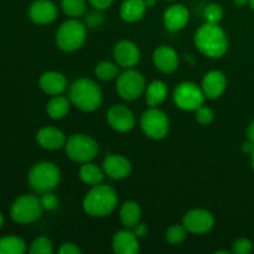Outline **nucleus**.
Segmentation results:
<instances>
[{
    "label": "nucleus",
    "instance_id": "9b49d317",
    "mask_svg": "<svg viewBox=\"0 0 254 254\" xmlns=\"http://www.w3.org/2000/svg\"><path fill=\"white\" fill-rule=\"evenodd\" d=\"M183 225L185 226L188 232L193 233V235H203L212 230L215 225V218L212 213L208 212L207 210L196 208L184 216Z\"/></svg>",
    "mask_w": 254,
    "mask_h": 254
},
{
    "label": "nucleus",
    "instance_id": "f8f14e48",
    "mask_svg": "<svg viewBox=\"0 0 254 254\" xmlns=\"http://www.w3.org/2000/svg\"><path fill=\"white\" fill-rule=\"evenodd\" d=\"M107 121L114 130L121 133L130 131L135 126V117L133 112L122 104H116L109 108L107 113Z\"/></svg>",
    "mask_w": 254,
    "mask_h": 254
},
{
    "label": "nucleus",
    "instance_id": "c85d7f7f",
    "mask_svg": "<svg viewBox=\"0 0 254 254\" xmlns=\"http://www.w3.org/2000/svg\"><path fill=\"white\" fill-rule=\"evenodd\" d=\"M61 6L64 14L71 17H79L86 12L84 0H62Z\"/></svg>",
    "mask_w": 254,
    "mask_h": 254
},
{
    "label": "nucleus",
    "instance_id": "ddd939ff",
    "mask_svg": "<svg viewBox=\"0 0 254 254\" xmlns=\"http://www.w3.org/2000/svg\"><path fill=\"white\" fill-rule=\"evenodd\" d=\"M113 56L118 66L123 68H133L140 60V51L135 44L124 40L116 45Z\"/></svg>",
    "mask_w": 254,
    "mask_h": 254
},
{
    "label": "nucleus",
    "instance_id": "5701e85b",
    "mask_svg": "<svg viewBox=\"0 0 254 254\" xmlns=\"http://www.w3.org/2000/svg\"><path fill=\"white\" fill-rule=\"evenodd\" d=\"M122 225L126 228H134L139 225V221L141 217V208L138 202L135 201H127L122 206L121 212H119Z\"/></svg>",
    "mask_w": 254,
    "mask_h": 254
},
{
    "label": "nucleus",
    "instance_id": "7ed1b4c3",
    "mask_svg": "<svg viewBox=\"0 0 254 254\" xmlns=\"http://www.w3.org/2000/svg\"><path fill=\"white\" fill-rule=\"evenodd\" d=\"M68 98L81 111L94 112L102 103V91L92 79L78 78L69 86Z\"/></svg>",
    "mask_w": 254,
    "mask_h": 254
},
{
    "label": "nucleus",
    "instance_id": "4c0bfd02",
    "mask_svg": "<svg viewBox=\"0 0 254 254\" xmlns=\"http://www.w3.org/2000/svg\"><path fill=\"white\" fill-rule=\"evenodd\" d=\"M88 1L96 10H104L111 6L113 0H88Z\"/></svg>",
    "mask_w": 254,
    "mask_h": 254
},
{
    "label": "nucleus",
    "instance_id": "1a4fd4ad",
    "mask_svg": "<svg viewBox=\"0 0 254 254\" xmlns=\"http://www.w3.org/2000/svg\"><path fill=\"white\" fill-rule=\"evenodd\" d=\"M205 94L197 84L192 82H183L174 91V102L183 111H197L205 102Z\"/></svg>",
    "mask_w": 254,
    "mask_h": 254
},
{
    "label": "nucleus",
    "instance_id": "0eeeda50",
    "mask_svg": "<svg viewBox=\"0 0 254 254\" xmlns=\"http://www.w3.org/2000/svg\"><path fill=\"white\" fill-rule=\"evenodd\" d=\"M42 212V205L39 197L34 195H22L14 201L10 208V216L17 223L35 222Z\"/></svg>",
    "mask_w": 254,
    "mask_h": 254
},
{
    "label": "nucleus",
    "instance_id": "f3484780",
    "mask_svg": "<svg viewBox=\"0 0 254 254\" xmlns=\"http://www.w3.org/2000/svg\"><path fill=\"white\" fill-rule=\"evenodd\" d=\"M153 61L156 68L163 73H173L179 67L178 52L170 46H160L154 51Z\"/></svg>",
    "mask_w": 254,
    "mask_h": 254
},
{
    "label": "nucleus",
    "instance_id": "473e14b6",
    "mask_svg": "<svg viewBox=\"0 0 254 254\" xmlns=\"http://www.w3.org/2000/svg\"><path fill=\"white\" fill-rule=\"evenodd\" d=\"M213 118H215V114H213V111L210 107L201 106L200 108L196 111V121H197L201 126H208V124L212 123Z\"/></svg>",
    "mask_w": 254,
    "mask_h": 254
},
{
    "label": "nucleus",
    "instance_id": "ea45409f",
    "mask_svg": "<svg viewBox=\"0 0 254 254\" xmlns=\"http://www.w3.org/2000/svg\"><path fill=\"white\" fill-rule=\"evenodd\" d=\"M242 149H243V151H245V153L252 154L253 151H254V143H252V141L250 140V141H248V143L243 144Z\"/></svg>",
    "mask_w": 254,
    "mask_h": 254
},
{
    "label": "nucleus",
    "instance_id": "6e6552de",
    "mask_svg": "<svg viewBox=\"0 0 254 254\" xmlns=\"http://www.w3.org/2000/svg\"><path fill=\"white\" fill-rule=\"evenodd\" d=\"M140 126L144 134L154 140L165 138L170 128L168 116L155 107H151L150 109L144 112L140 119Z\"/></svg>",
    "mask_w": 254,
    "mask_h": 254
},
{
    "label": "nucleus",
    "instance_id": "cd10ccee",
    "mask_svg": "<svg viewBox=\"0 0 254 254\" xmlns=\"http://www.w3.org/2000/svg\"><path fill=\"white\" fill-rule=\"evenodd\" d=\"M94 73L102 81H112L116 77H118L119 68L113 62L103 61L97 64L96 68H94Z\"/></svg>",
    "mask_w": 254,
    "mask_h": 254
},
{
    "label": "nucleus",
    "instance_id": "a211bd4d",
    "mask_svg": "<svg viewBox=\"0 0 254 254\" xmlns=\"http://www.w3.org/2000/svg\"><path fill=\"white\" fill-rule=\"evenodd\" d=\"M190 12L184 5H171L164 12V25L169 31H180L188 25Z\"/></svg>",
    "mask_w": 254,
    "mask_h": 254
},
{
    "label": "nucleus",
    "instance_id": "72a5a7b5",
    "mask_svg": "<svg viewBox=\"0 0 254 254\" xmlns=\"http://www.w3.org/2000/svg\"><path fill=\"white\" fill-rule=\"evenodd\" d=\"M253 243L247 238H240L233 243L232 252L236 254H248L252 252Z\"/></svg>",
    "mask_w": 254,
    "mask_h": 254
},
{
    "label": "nucleus",
    "instance_id": "de8ad7c7",
    "mask_svg": "<svg viewBox=\"0 0 254 254\" xmlns=\"http://www.w3.org/2000/svg\"><path fill=\"white\" fill-rule=\"evenodd\" d=\"M250 5H251V7L254 10V0H250Z\"/></svg>",
    "mask_w": 254,
    "mask_h": 254
},
{
    "label": "nucleus",
    "instance_id": "bb28decb",
    "mask_svg": "<svg viewBox=\"0 0 254 254\" xmlns=\"http://www.w3.org/2000/svg\"><path fill=\"white\" fill-rule=\"evenodd\" d=\"M26 251L24 240L14 236L0 238V254H22Z\"/></svg>",
    "mask_w": 254,
    "mask_h": 254
},
{
    "label": "nucleus",
    "instance_id": "2eb2a0df",
    "mask_svg": "<svg viewBox=\"0 0 254 254\" xmlns=\"http://www.w3.org/2000/svg\"><path fill=\"white\" fill-rule=\"evenodd\" d=\"M227 87V79L226 76L221 71L213 69L207 72L202 79L201 89L207 99H217L220 98L226 91Z\"/></svg>",
    "mask_w": 254,
    "mask_h": 254
},
{
    "label": "nucleus",
    "instance_id": "6ab92c4d",
    "mask_svg": "<svg viewBox=\"0 0 254 254\" xmlns=\"http://www.w3.org/2000/svg\"><path fill=\"white\" fill-rule=\"evenodd\" d=\"M36 140L40 146L47 150H57L64 148L67 139L60 129L54 127H45L41 128L36 134Z\"/></svg>",
    "mask_w": 254,
    "mask_h": 254
},
{
    "label": "nucleus",
    "instance_id": "dca6fc26",
    "mask_svg": "<svg viewBox=\"0 0 254 254\" xmlns=\"http://www.w3.org/2000/svg\"><path fill=\"white\" fill-rule=\"evenodd\" d=\"M29 16L37 25L51 24L57 16V7L50 0H36L30 6Z\"/></svg>",
    "mask_w": 254,
    "mask_h": 254
},
{
    "label": "nucleus",
    "instance_id": "09e8293b",
    "mask_svg": "<svg viewBox=\"0 0 254 254\" xmlns=\"http://www.w3.org/2000/svg\"><path fill=\"white\" fill-rule=\"evenodd\" d=\"M168 1H174V0H168Z\"/></svg>",
    "mask_w": 254,
    "mask_h": 254
},
{
    "label": "nucleus",
    "instance_id": "393cba45",
    "mask_svg": "<svg viewBox=\"0 0 254 254\" xmlns=\"http://www.w3.org/2000/svg\"><path fill=\"white\" fill-rule=\"evenodd\" d=\"M104 175H106L104 171L94 164H91V161L84 163L79 169V179L82 183L89 186H96L103 183Z\"/></svg>",
    "mask_w": 254,
    "mask_h": 254
},
{
    "label": "nucleus",
    "instance_id": "a18cd8bd",
    "mask_svg": "<svg viewBox=\"0 0 254 254\" xmlns=\"http://www.w3.org/2000/svg\"><path fill=\"white\" fill-rule=\"evenodd\" d=\"M251 158H252V168H253V171H254V151L252 154H251Z\"/></svg>",
    "mask_w": 254,
    "mask_h": 254
},
{
    "label": "nucleus",
    "instance_id": "9d476101",
    "mask_svg": "<svg viewBox=\"0 0 254 254\" xmlns=\"http://www.w3.org/2000/svg\"><path fill=\"white\" fill-rule=\"evenodd\" d=\"M145 78L143 74L131 68H127L117 79V92L126 101H134L143 94Z\"/></svg>",
    "mask_w": 254,
    "mask_h": 254
},
{
    "label": "nucleus",
    "instance_id": "7c9ffc66",
    "mask_svg": "<svg viewBox=\"0 0 254 254\" xmlns=\"http://www.w3.org/2000/svg\"><path fill=\"white\" fill-rule=\"evenodd\" d=\"M203 17L208 24H220L223 17V9L220 4H208L203 10Z\"/></svg>",
    "mask_w": 254,
    "mask_h": 254
},
{
    "label": "nucleus",
    "instance_id": "4468645a",
    "mask_svg": "<svg viewBox=\"0 0 254 254\" xmlns=\"http://www.w3.org/2000/svg\"><path fill=\"white\" fill-rule=\"evenodd\" d=\"M103 171L106 175H108V178L113 180H123L130 175L131 164L123 155L112 154L104 159Z\"/></svg>",
    "mask_w": 254,
    "mask_h": 254
},
{
    "label": "nucleus",
    "instance_id": "f257e3e1",
    "mask_svg": "<svg viewBox=\"0 0 254 254\" xmlns=\"http://www.w3.org/2000/svg\"><path fill=\"white\" fill-rule=\"evenodd\" d=\"M195 45L205 56L220 59L227 52L228 39L225 30L218 26V24L206 22L195 34Z\"/></svg>",
    "mask_w": 254,
    "mask_h": 254
},
{
    "label": "nucleus",
    "instance_id": "c756f323",
    "mask_svg": "<svg viewBox=\"0 0 254 254\" xmlns=\"http://www.w3.org/2000/svg\"><path fill=\"white\" fill-rule=\"evenodd\" d=\"M186 232L188 230L184 225H174L166 231V241L171 246H179L186 240Z\"/></svg>",
    "mask_w": 254,
    "mask_h": 254
},
{
    "label": "nucleus",
    "instance_id": "58836bf2",
    "mask_svg": "<svg viewBox=\"0 0 254 254\" xmlns=\"http://www.w3.org/2000/svg\"><path fill=\"white\" fill-rule=\"evenodd\" d=\"M134 228H135L134 233L136 235V237H144L148 232V227L145 225H136Z\"/></svg>",
    "mask_w": 254,
    "mask_h": 254
},
{
    "label": "nucleus",
    "instance_id": "a878e982",
    "mask_svg": "<svg viewBox=\"0 0 254 254\" xmlns=\"http://www.w3.org/2000/svg\"><path fill=\"white\" fill-rule=\"evenodd\" d=\"M146 103L150 107H156L163 103L168 96V86L163 81H153L145 92Z\"/></svg>",
    "mask_w": 254,
    "mask_h": 254
},
{
    "label": "nucleus",
    "instance_id": "a19ab883",
    "mask_svg": "<svg viewBox=\"0 0 254 254\" xmlns=\"http://www.w3.org/2000/svg\"><path fill=\"white\" fill-rule=\"evenodd\" d=\"M247 136H248V140H251L252 143H254V121L250 124V126H248Z\"/></svg>",
    "mask_w": 254,
    "mask_h": 254
},
{
    "label": "nucleus",
    "instance_id": "f704fd0d",
    "mask_svg": "<svg viewBox=\"0 0 254 254\" xmlns=\"http://www.w3.org/2000/svg\"><path fill=\"white\" fill-rule=\"evenodd\" d=\"M40 201H41L42 208H44V210H47V211L55 210V208L59 206V200H57L56 195H54L51 191H50V192L42 193Z\"/></svg>",
    "mask_w": 254,
    "mask_h": 254
},
{
    "label": "nucleus",
    "instance_id": "39448f33",
    "mask_svg": "<svg viewBox=\"0 0 254 254\" xmlns=\"http://www.w3.org/2000/svg\"><path fill=\"white\" fill-rule=\"evenodd\" d=\"M67 156L74 163H89L98 154V144L86 134H73L64 144Z\"/></svg>",
    "mask_w": 254,
    "mask_h": 254
},
{
    "label": "nucleus",
    "instance_id": "412c9836",
    "mask_svg": "<svg viewBox=\"0 0 254 254\" xmlns=\"http://www.w3.org/2000/svg\"><path fill=\"white\" fill-rule=\"evenodd\" d=\"M40 88L50 96H60L67 89V79L60 72H45L40 77Z\"/></svg>",
    "mask_w": 254,
    "mask_h": 254
},
{
    "label": "nucleus",
    "instance_id": "79ce46f5",
    "mask_svg": "<svg viewBox=\"0 0 254 254\" xmlns=\"http://www.w3.org/2000/svg\"><path fill=\"white\" fill-rule=\"evenodd\" d=\"M235 2L238 6H245L246 4H250V0H235Z\"/></svg>",
    "mask_w": 254,
    "mask_h": 254
},
{
    "label": "nucleus",
    "instance_id": "49530a36",
    "mask_svg": "<svg viewBox=\"0 0 254 254\" xmlns=\"http://www.w3.org/2000/svg\"><path fill=\"white\" fill-rule=\"evenodd\" d=\"M221 253H222V254H228L227 251H217V252H216V254H221Z\"/></svg>",
    "mask_w": 254,
    "mask_h": 254
},
{
    "label": "nucleus",
    "instance_id": "aec40b11",
    "mask_svg": "<svg viewBox=\"0 0 254 254\" xmlns=\"http://www.w3.org/2000/svg\"><path fill=\"white\" fill-rule=\"evenodd\" d=\"M112 246L114 253L117 254H136L139 252L138 237L135 233L129 231V228L118 231L114 235Z\"/></svg>",
    "mask_w": 254,
    "mask_h": 254
},
{
    "label": "nucleus",
    "instance_id": "f03ea898",
    "mask_svg": "<svg viewBox=\"0 0 254 254\" xmlns=\"http://www.w3.org/2000/svg\"><path fill=\"white\" fill-rule=\"evenodd\" d=\"M118 205V196L116 190L109 185L93 186L87 192L83 200V208L87 215L92 217L109 216Z\"/></svg>",
    "mask_w": 254,
    "mask_h": 254
},
{
    "label": "nucleus",
    "instance_id": "c9c22d12",
    "mask_svg": "<svg viewBox=\"0 0 254 254\" xmlns=\"http://www.w3.org/2000/svg\"><path fill=\"white\" fill-rule=\"evenodd\" d=\"M87 25L89 27H98L103 24V15L98 11H92L87 15Z\"/></svg>",
    "mask_w": 254,
    "mask_h": 254
},
{
    "label": "nucleus",
    "instance_id": "e433bc0d",
    "mask_svg": "<svg viewBox=\"0 0 254 254\" xmlns=\"http://www.w3.org/2000/svg\"><path fill=\"white\" fill-rule=\"evenodd\" d=\"M82 251L77 247L74 243H64L61 247L59 248L60 254H79Z\"/></svg>",
    "mask_w": 254,
    "mask_h": 254
},
{
    "label": "nucleus",
    "instance_id": "b1692460",
    "mask_svg": "<svg viewBox=\"0 0 254 254\" xmlns=\"http://www.w3.org/2000/svg\"><path fill=\"white\" fill-rule=\"evenodd\" d=\"M71 104L72 103L69 98H66V97L61 96V94L60 96H54V98L47 103L46 112L50 118L59 121V119L64 118L67 116Z\"/></svg>",
    "mask_w": 254,
    "mask_h": 254
},
{
    "label": "nucleus",
    "instance_id": "37998d69",
    "mask_svg": "<svg viewBox=\"0 0 254 254\" xmlns=\"http://www.w3.org/2000/svg\"><path fill=\"white\" fill-rule=\"evenodd\" d=\"M155 2H156V0H145V4L148 7L154 6V5H155Z\"/></svg>",
    "mask_w": 254,
    "mask_h": 254
},
{
    "label": "nucleus",
    "instance_id": "c03bdc74",
    "mask_svg": "<svg viewBox=\"0 0 254 254\" xmlns=\"http://www.w3.org/2000/svg\"><path fill=\"white\" fill-rule=\"evenodd\" d=\"M2 223H4V217H2L1 212H0V228L2 227Z\"/></svg>",
    "mask_w": 254,
    "mask_h": 254
},
{
    "label": "nucleus",
    "instance_id": "20e7f679",
    "mask_svg": "<svg viewBox=\"0 0 254 254\" xmlns=\"http://www.w3.org/2000/svg\"><path fill=\"white\" fill-rule=\"evenodd\" d=\"M61 179L60 169L54 163L42 161L30 170L29 184L36 193L50 192L57 188Z\"/></svg>",
    "mask_w": 254,
    "mask_h": 254
},
{
    "label": "nucleus",
    "instance_id": "423d86ee",
    "mask_svg": "<svg viewBox=\"0 0 254 254\" xmlns=\"http://www.w3.org/2000/svg\"><path fill=\"white\" fill-rule=\"evenodd\" d=\"M86 26L78 20H67L56 32V44L61 50L67 52L81 49L86 42Z\"/></svg>",
    "mask_w": 254,
    "mask_h": 254
},
{
    "label": "nucleus",
    "instance_id": "4be33fe9",
    "mask_svg": "<svg viewBox=\"0 0 254 254\" xmlns=\"http://www.w3.org/2000/svg\"><path fill=\"white\" fill-rule=\"evenodd\" d=\"M145 0H124L121 6V16L127 22H136L144 16L146 10Z\"/></svg>",
    "mask_w": 254,
    "mask_h": 254
},
{
    "label": "nucleus",
    "instance_id": "2f4dec72",
    "mask_svg": "<svg viewBox=\"0 0 254 254\" xmlns=\"http://www.w3.org/2000/svg\"><path fill=\"white\" fill-rule=\"evenodd\" d=\"M54 252L52 243L49 238L40 237L32 242L30 247V253L31 254H51Z\"/></svg>",
    "mask_w": 254,
    "mask_h": 254
}]
</instances>
